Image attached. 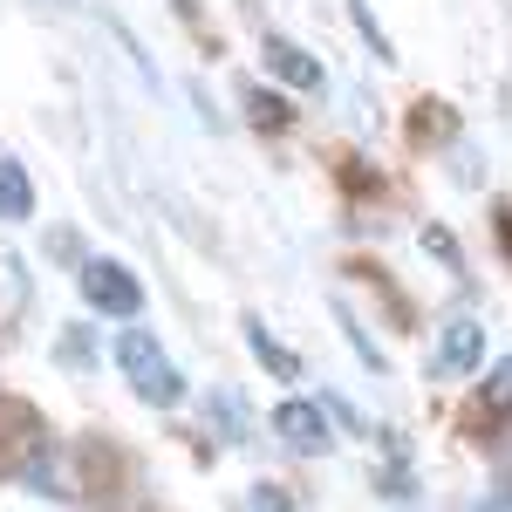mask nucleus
Returning a JSON list of instances; mask_svg holds the SVG:
<instances>
[{
    "instance_id": "nucleus-4",
    "label": "nucleus",
    "mask_w": 512,
    "mask_h": 512,
    "mask_svg": "<svg viewBox=\"0 0 512 512\" xmlns=\"http://www.w3.org/2000/svg\"><path fill=\"white\" fill-rule=\"evenodd\" d=\"M478 362H485V328L472 315L444 321V335H437V376H472Z\"/></svg>"
},
{
    "instance_id": "nucleus-2",
    "label": "nucleus",
    "mask_w": 512,
    "mask_h": 512,
    "mask_svg": "<svg viewBox=\"0 0 512 512\" xmlns=\"http://www.w3.org/2000/svg\"><path fill=\"white\" fill-rule=\"evenodd\" d=\"M82 301L96 308V315H117V321H137L144 315V287L137 274L123 267V260H82Z\"/></svg>"
},
{
    "instance_id": "nucleus-11",
    "label": "nucleus",
    "mask_w": 512,
    "mask_h": 512,
    "mask_svg": "<svg viewBox=\"0 0 512 512\" xmlns=\"http://www.w3.org/2000/svg\"><path fill=\"white\" fill-rule=\"evenodd\" d=\"M424 253H431L444 274H465V253H458V239L444 233V226H424Z\"/></svg>"
},
{
    "instance_id": "nucleus-14",
    "label": "nucleus",
    "mask_w": 512,
    "mask_h": 512,
    "mask_svg": "<svg viewBox=\"0 0 512 512\" xmlns=\"http://www.w3.org/2000/svg\"><path fill=\"white\" fill-rule=\"evenodd\" d=\"M355 21H362V35H369V48H376V55H383V62H390V41H383V28H376V21H369V7H362V0H355Z\"/></svg>"
},
{
    "instance_id": "nucleus-6",
    "label": "nucleus",
    "mask_w": 512,
    "mask_h": 512,
    "mask_svg": "<svg viewBox=\"0 0 512 512\" xmlns=\"http://www.w3.org/2000/svg\"><path fill=\"white\" fill-rule=\"evenodd\" d=\"M246 349L260 355V369H274L280 383H301V355L287 349V342H274V335H267L260 321H246Z\"/></svg>"
},
{
    "instance_id": "nucleus-8",
    "label": "nucleus",
    "mask_w": 512,
    "mask_h": 512,
    "mask_svg": "<svg viewBox=\"0 0 512 512\" xmlns=\"http://www.w3.org/2000/svg\"><path fill=\"white\" fill-rule=\"evenodd\" d=\"M246 117L260 123V130H287L294 110H287V96H267V89H246Z\"/></svg>"
},
{
    "instance_id": "nucleus-12",
    "label": "nucleus",
    "mask_w": 512,
    "mask_h": 512,
    "mask_svg": "<svg viewBox=\"0 0 512 512\" xmlns=\"http://www.w3.org/2000/svg\"><path fill=\"white\" fill-rule=\"evenodd\" d=\"M246 512H294V492L274 485V478H260V485L246 492Z\"/></svg>"
},
{
    "instance_id": "nucleus-13",
    "label": "nucleus",
    "mask_w": 512,
    "mask_h": 512,
    "mask_svg": "<svg viewBox=\"0 0 512 512\" xmlns=\"http://www.w3.org/2000/svg\"><path fill=\"white\" fill-rule=\"evenodd\" d=\"M62 362H69V369H82V362H89V328H69V335H62Z\"/></svg>"
},
{
    "instance_id": "nucleus-5",
    "label": "nucleus",
    "mask_w": 512,
    "mask_h": 512,
    "mask_svg": "<svg viewBox=\"0 0 512 512\" xmlns=\"http://www.w3.org/2000/svg\"><path fill=\"white\" fill-rule=\"evenodd\" d=\"M267 76H280L287 89H321V62L301 48V41H287V35H267Z\"/></svg>"
},
{
    "instance_id": "nucleus-15",
    "label": "nucleus",
    "mask_w": 512,
    "mask_h": 512,
    "mask_svg": "<svg viewBox=\"0 0 512 512\" xmlns=\"http://www.w3.org/2000/svg\"><path fill=\"white\" fill-rule=\"evenodd\" d=\"M492 219H499V246H506V260H512V198L492 205Z\"/></svg>"
},
{
    "instance_id": "nucleus-7",
    "label": "nucleus",
    "mask_w": 512,
    "mask_h": 512,
    "mask_svg": "<svg viewBox=\"0 0 512 512\" xmlns=\"http://www.w3.org/2000/svg\"><path fill=\"white\" fill-rule=\"evenodd\" d=\"M35 212V185H28V164L0 158V219H28Z\"/></svg>"
},
{
    "instance_id": "nucleus-3",
    "label": "nucleus",
    "mask_w": 512,
    "mask_h": 512,
    "mask_svg": "<svg viewBox=\"0 0 512 512\" xmlns=\"http://www.w3.org/2000/svg\"><path fill=\"white\" fill-rule=\"evenodd\" d=\"M274 437L287 444V451H301V458H321V451L335 444L328 410H321V403H308V396H287V403L274 410Z\"/></svg>"
},
{
    "instance_id": "nucleus-10",
    "label": "nucleus",
    "mask_w": 512,
    "mask_h": 512,
    "mask_svg": "<svg viewBox=\"0 0 512 512\" xmlns=\"http://www.w3.org/2000/svg\"><path fill=\"white\" fill-rule=\"evenodd\" d=\"M485 410L492 417H512V355H499L492 376H485Z\"/></svg>"
},
{
    "instance_id": "nucleus-1",
    "label": "nucleus",
    "mask_w": 512,
    "mask_h": 512,
    "mask_svg": "<svg viewBox=\"0 0 512 512\" xmlns=\"http://www.w3.org/2000/svg\"><path fill=\"white\" fill-rule=\"evenodd\" d=\"M117 369L151 410H171V403L185 396V376H178V362L164 355V342L151 335V328H123L117 335Z\"/></svg>"
},
{
    "instance_id": "nucleus-9",
    "label": "nucleus",
    "mask_w": 512,
    "mask_h": 512,
    "mask_svg": "<svg viewBox=\"0 0 512 512\" xmlns=\"http://www.w3.org/2000/svg\"><path fill=\"white\" fill-rule=\"evenodd\" d=\"M28 308V280H21V260L0 253V315H21Z\"/></svg>"
}]
</instances>
